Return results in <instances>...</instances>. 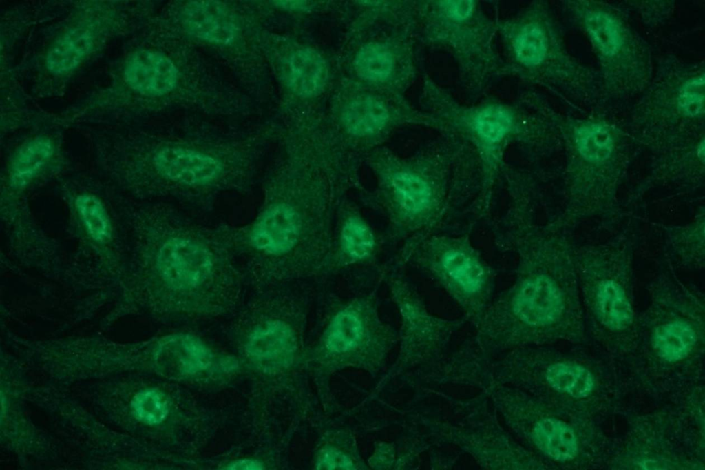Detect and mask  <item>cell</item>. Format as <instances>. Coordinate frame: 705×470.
Instances as JSON below:
<instances>
[{"label":"cell","instance_id":"1","mask_svg":"<svg viewBox=\"0 0 705 470\" xmlns=\"http://www.w3.org/2000/svg\"><path fill=\"white\" fill-rule=\"evenodd\" d=\"M352 169L328 152L297 147L269 171L255 217L225 226L257 292L316 280L330 250L337 211L355 189Z\"/></svg>","mask_w":705,"mask_h":470},{"label":"cell","instance_id":"2","mask_svg":"<svg viewBox=\"0 0 705 470\" xmlns=\"http://www.w3.org/2000/svg\"><path fill=\"white\" fill-rule=\"evenodd\" d=\"M512 222L507 237L518 256L513 282L475 326L474 340L490 356L575 338L583 312L565 238L556 227L539 228L526 216Z\"/></svg>","mask_w":705,"mask_h":470},{"label":"cell","instance_id":"3","mask_svg":"<svg viewBox=\"0 0 705 470\" xmlns=\"http://www.w3.org/2000/svg\"><path fill=\"white\" fill-rule=\"evenodd\" d=\"M143 211L154 307L167 314L206 316L235 309L242 299L244 275L224 226H204L165 203Z\"/></svg>","mask_w":705,"mask_h":470},{"label":"cell","instance_id":"4","mask_svg":"<svg viewBox=\"0 0 705 470\" xmlns=\"http://www.w3.org/2000/svg\"><path fill=\"white\" fill-rule=\"evenodd\" d=\"M374 185L366 203L387 223V238L404 242L417 234L436 232L448 211L445 172L429 156L402 159L390 154L367 161Z\"/></svg>","mask_w":705,"mask_h":470},{"label":"cell","instance_id":"5","mask_svg":"<svg viewBox=\"0 0 705 470\" xmlns=\"http://www.w3.org/2000/svg\"><path fill=\"white\" fill-rule=\"evenodd\" d=\"M569 19L585 36L598 65L604 101L637 98L649 83L655 63L650 45L620 5L597 0L562 2Z\"/></svg>","mask_w":705,"mask_h":470},{"label":"cell","instance_id":"6","mask_svg":"<svg viewBox=\"0 0 705 470\" xmlns=\"http://www.w3.org/2000/svg\"><path fill=\"white\" fill-rule=\"evenodd\" d=\"M145 155L138 199L172 198L204 204L246 189L256 174L249 157L182 143H164Z\"/></svg>","mask_w":705,"mask_h":470},{"label":"cell","instance_id":"7","mask_svg":"<svg viewBox=\"0 0 705 470\" xmlns=\"http://www.w3.org/2000/svg\"><path fill=\"white\" fill-rule=\"evenodd\" d=\"M394 265L411 266L436 283L474 327L491 304L496 274L467 236L430 232L403 242Z\"/></svg>","mask_w":705,"mask_h":470},{"label":"cell","instance_id":"8","mask_svg":"<svg viewBox=\"0 0 705 470\" xmlns=\"http://www.w3.org/2000/svg\"><path fill=\"white\" fill-rule=\"evenodd\" d=\"M313 301L310 280L256 292L240 317L238 341L244 359L264 371L291 365L299 354L301 327Z\"/></svg>","mask_w":705,"mask_h":470},{"label":"cell","instance_id":"9","mask_svg":"<svg viewBox=\"0 0 705 470\" xmlns=\"http://www.w3.org/2000/svg\"><path fill=\"white\" fill-rule=\"evenodd\" d=\"M509 53L520 68L534 71L540 81L578 102L603 100L596 70L582 64L568 52L560 30L543 6L503 25Z\"/></svg>","mask_w":705,"mask_h":470},{"label":"cell","instance_id":"10","mask_svg":"<svg viewBox=\"0 0 705 470\" xmlns=\"http://www.w3.org/2000/svg\"><path fill=\"white\" fill-rule=\"evenodd\" d=\"M582 310L599 331L630 335L636 320L635 279L626 248L593 247L574 253Z\"/></svg>","mask_w":705,"mask_h":470},{"label":"cell","instance_id":"11","mask_svg":"<svg viewBox=\"0 0 705 470\" xmlns=\"http://www.w3.org/2000/svg\"><path fill=\"white\" fill-rule=\"evenodd\" d=\"M492 406L506 427L529 451L540 458L566 462L578 451L574 430L547 412L544 402L518 388L494 383L487 391Z\"/></svg>","mask_w":705,"mask_h":470},{"label":"cell","instance_id":"12","mask_svg":"<svg viewBox=\"0 0 705 470\" xmlns=\"http://www.w3.org/2000/svg\"><path fill=\"white\" fill-rule=\"evenodd\" d=\"M638 116L646 125L661 127L702 119L704 114V61H688L674 55L655 63L652 79L637 97Z\"/></svg>","mask_w":705,"mask_h":470},{"label":"cell","instance_id":"13","mask_svg":"<svg viewBox=\"0 0 705 470\" xmlns=\"http://www.w3.org/2000/svg\"><path fill=\"white\" fill-rule=\"evenodd\" d=\"M379 286L348 297L328 296L333 312L312 356L345 360L376 359L383 355L390 335L378 318Z\"/></svg>","mask_w":705,"mask_h":470},{"label":"cell","instance_id":"14","mask_svg":"<svg viewBox=\"0 0 705 470\" xmlns=\"http://www.w3.org/2000/svg\"><path fill=\"white\" fill-rule=\"evenodd\" d=\"M400 269L394 265L386 266L381 276L402 318L403 355L411 361L434 366L448 354L453 335L466 320L432 314Z\"/></svg>","mask_w":705,"mask_h":470},{"label":"cell","instance_id":"15","mask_svg":"<svg viewBox=\"0 0 705 470\" xmlns=\"http://www.w3.org/2000/svg\"><path fill=\"white\" fill-rule=\"evenodd\" d=\"M494 412V408L492 411L478 405L463 421L441 422L436 431L438 438L441 442L463 450L486 469H535L542 467L537 456L504 429Z\"/></svg>","mask_w":705,"mask_h":470},{"label":"cell","instance_id":"16","mask_svg":"<svg viewBox=\"0 0 705 470\" xmlns=\"http://www.w3.org/2000/svg\"><path fill=\"white\" fill-rule=\"evenodd\" d=\"M380 241L359 208L347 198L335 222L330 250L316 280H325L348 269L372 266Z\"/></svg>","mask_w":705,"mask_h":470},{"label":"cell","instance_id":"17","mask_svg":"<svg viewBox=\"0 0 705 470\" xmlns=\"http://www.w3.org/2000/svg\"><path fill=\"white\" fill-rule=\"evenodd\" d=\"M153 358L162 374L176 380L229 371L238 366L233 357L217 351L198 336L185 332L160 339Z\"/></svg>","mask_w":705,"mask_h":470},{"label":"cell","instance_id":"18","mask_svg":"<svg viewBox=\"0 0 705 470\" xmlns=\"http://www.w3.org/2000/svg\"><path fill=\"white\" fill-rule=\"evenodd\" d=\"M62 167L53 140L44 135L34 136L10 156L3 172L1 190L25 194L34 185L59 174Z\"/></svg>","mask_w":705,"mask_h":470},{"label":"cell","instance_id":"19","mask_svg":"<svg viewBox=\"0 0 705 470\" xmlns=\"http://www.w3.org/2000/svg\"><path fill=\"white\" fill-rule=\"evenodd\" d=\"M459 117L461 126L480 147L490 170L502 146L517 133L516 117L509 109L498 105L473 108Z\"/></svg>","mask_w":705,"mask_h":470},{"label":"cell","instance_id":"20","mask_svg":"<svg viewBox=\"0 0 705 470\" xmlns=\"http://www.w3.org/2000/svg\"><path fill=\"white\" fill-rule=\"evenodd\" d=\"M125 81L136 91L150 96H160L176 85L178 70L164 54L142 50L132 54L124 68Z\"/></svg>","mask_w":705,"mask_h":470},{"label":"cell","instance_id":"21","mask_svg":"<svg viewBox=\"0 0 705 470\" xmlns=\"http://www.w3.org/2000/svg\"><path fill=\"white\" fill-rule=\"evenodd\" d=\"M394 116L380 100L361 96L344 104L339 110L337 121L344 133L352 139L377 138L392 125Z\"/></svg>","mask_w":705,"mask_h":470},{"label":"cell","instance_id":"22","mask_svg":"<svg viewBox=\"0 0 705 470\" xmlns=\"http://www.w3.org/2000/svg\"><path fill=\"white\" fill-rule=\"evenodd\" d=\"M182 21L190 34L211 43L228 44L236 34L232 14L218 1L189 2L182 10Z\"/></svg>","mask_w":705,"mask_h":470},{"label":"cell","instance_id":"23","mask_svg":"<svg viewBox=\"0 0 705 470\" xmlns=\"http://www.w3.org/2000/svg\"><path fill=\"white\" fill-rule=\"evenodd\" d=\"M570 142L581 158L597 163L614 154L619 143V134L604 121L585 119L572 124Z\"/></svg>","mask_w":705,"mask_h":470},{"label":"cell","instance_id":"24","mask_svg":"<svg viewBox=\"0 0 705 470\" xmlns=\"http://www.w3.org/2000/svg\"><path fill=\"white\" fill-rule=\"evenodd\" d=\"M328 77L327 65L316 51L303 48L293 52L288 60V80L291 89L299 96L317 94Z\"/></svg>","mask_w":705,"mask_h":470},{"label":"cell","instance_id":"25","mask_svg":"<svg viewBox=\"0 0 705 470\" xmlns=\"http://www.w3.org/2000/svg\"><path fill=\"white\" fill-rule=\"evenodd\" d=\"M94 42L93 32L87 27H77L59 37L49 49L46 65L59 74L76 68L90 52Z\"/></svg>","mask_w":705,"mask_h":470},{"label":"cell","instance_id":"26","mask_svg":"<svg viewBox=\"0 0 705 470\" xmlns=\"http://www.w3.org/2000/svg\"><path fill=\"white\" fill-rule=\"evenodd\" d=\"M675 231L672 236V245L676 263L686 269H702L704 265L703 223Z\"/></svg>","mask_w":705,"mask_h":470},{"label":"cell","instance_id":"27","mask_svg":"<svg viewBox=\"0 0 705 470\" xmlns=\"http://www.w3.org/2000/svg\"><path fill=\"white\" fill-rule=\"evenodd\" d=\"M394 62L390 52L377 43L364 45L358 52L355 68L358 74L370 80H384L390 74Z\"/></svg>","mask_w":705,"mask_h":470},{"label":"cell","instance_id":"28","mask_svg":"<svg viewBox=\"0 0 705 470\" xmlns=\"http://www.w3.org/2000/svg\"><path fill=\"white\" fill-rule=\"evenodd\" d=\"M135 417L151 425L162 422L168 416L169 405L166 396L159 390L145 389L136 395L132 401Z\"/></svg>","mask_w":705,"mask_h":470},{"label":"cell","instance_id":"29","mask_svg":"<svg viewBox=\"0 0 705 470\" xmlns=\"http://www.w3.org/2000/svg\"><path fill=\"white\" fill-rule=\"evenodd\" d=\"M675 1H626L622 3L623 9L634 14L641 23L648 28H657L670 19L675 10Z\"/></svg>","mask_w":705,"mask_h":470},{"label":"cell","instance_id":"30","mask_svg":"<svg viewBox=\"0 0 705 470\" xmlns=\"http://www.w3.org/2000/svg\"><path fill=\"white\" fill-rule=\"evenodd\" d=\"M263 464L253 459H243L231 462L228 465L229 469H262Z\"/></svg>","mask_w":705,"mask_h":470}]
</instances>
